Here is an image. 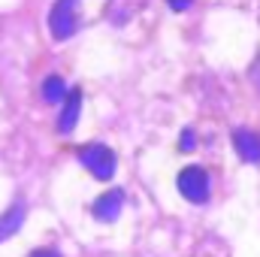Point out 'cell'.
Segmentation results:
<instances>
[{
    "label": "cell",
    "mask_w": 260,
    "mask_h": 257,
    "mask_svg": "<svg viewBox=\"0 0 260 257\" xmlns=\"http://www.w3.org/2000/svg\"><path fill=\"white\" fill-rule=\"evenodd\" d=\"M79 164L94 176V179H100V182H106V179H112L115 176V167H118V160H115V151L109 148V145H100V142H91V145H82L79 151Z\"/></svg>",
    "instance_id": "obj_1"
},
{
    "label": "cell",
    "mask_w": 260,
    "mask_h": 257,
    "mask_svg": "<svg viewBox=\"0 0 260 257\" xmlns=\"http://www.w3.org/2000/svg\"><path fill=\"white\" fill-rule=\"evenodd\" d=\"M76 6L79 0H55L52 3V12H49V30L55 40H70L79 27V18H76Z\"/></svg>",
    "instance_id": "obj_2"
},
{
    "label": "cell",
    "mask_w": 260,
    "mask_h": 257,
    "mask_svg": "<svg viewBox=\"0 0 260 257\" xmlns=\"http://www.w3.org/2000/svg\"><path fill=\"white\" fill-rule=\"evenodd\" d=\"M176 185H179L182 197L191 200V203H197V206L209 200V173H206L203 167H185V170L179 173Z\"/></svg>",
    "instance_id": "obj_3"
},
{
    "label": "cell",
    "mask_w": 260,
    "mask_h": 257,
    "mask_svg": "<svg viewBox=\"0 0 260 257\" xmlns=\"http://www.w3.org/2000/svg\"><path fill=\"white\" fill-rule=\"evenodd\" d=\"M121 209H124V191H118V188L100 194L94 200V206H91V212H94L97 221H118Z\"/></svg>",
    "instance_id": "obj_4"
},
{
    "label": "cell",
    "mask_w": 260,
    "mask_h": 257,
    "mask_svg": "<svg viewBox=\"0 0 260 257\" xmlns=\"http://www.w3.org/2000/svg\"><path fill=\"white\" fill-rule=\"evenodd\" d=\"M79 112H82V91L79 88H70L61 103V118H58V133L70 136L76 130V121H79Z\"/></svg>",
    "instance_id": "obj_5"
},
{
    "label": "cell",
    "mask_w": 260,
    "mask_h": 257,
    "mask_svg": "<svg viewBox=\"0 0 260 257\" xmlns=\"http://www.w3.org/2000/svg\"><path fill=\"white\" fill-rule=\"evenodd\" d=\"M24 218H27V206H24V200H15V203L0 215V242L9 239V236H15V233L21 230Z\"/></svg>",
    "instance_id": "obj_6"
},
{
    "label": "cell",
    "mask_w": 260,
    "mask_h": 257,
    "mask_svg": "<svg viewBox=\"0 0 260 257\" xmlns=\"http://www.w3.org/2000/svg\"><path fill=\"white\" fill-rule=\"evenodd\" d=\"M233 145H236V154L245 164H260V136H254L251 130L239 127L233 133Z\"/></svg>",
    "instance_id": "obj_7"
},
{
    "label": "cell",
    "mask_w": 260,
    "mask_h": 257,
    "mask_svg": "<svg viewBox=\"0 0 260 257\" xmlns=\"http://www.w3.org/2000/svg\"><path fill=\"white\" fill-rule=\"evenodd\" d=\"M67 91H70V88H67V82L61 76H49V79L43 82V100L52 103V106H61V103H64Z\"/></svg>",
    "instance_id": "obj_8"
},
{
    "label": "cell",
    "mask_w": 260,
    "mask_h": 257,
    "mask_svg": "<svg viewBox=\"0 0 260 257\" xmlns=\"http://www.w3.org/2000/svg\"><path fill=\"white\" fill-rule=\"evenodd\" d=\"M194 130H185V133H182V142H179V148H182V151H191V148H194Z\"/></svg>",
    "instance_id": "obj_9"
},
{
    "label": "cell",
    "mask_w": 260,
    "mask_h": 257,
    "mask_svg": "<svg viewBox=\"0 0 260 257\" xmlns=\"http://www.w3.org/2000/svg\"><path fill=\"white\" fill-rule=\"evenodd\" d=\"M167 3H170V6H173L176 12H185V9H188V6H191L194 0H167Z\"/></svg>",
    "instance_id": "obj_10"
},
{
    "label": "cell",
    "mask_w": 260,
    "mask_h": 257,
    "mask_svg": "<svg viewBox=\"0 0 260 257\" xmlns=\"http://www.w3.org/2000/svg\"><path fill=\"white\" fill-rule=\"evenodd\" d=\"M30 257H61L58 251H52V248H40V251H34Z\"/></svg>",
    "instance_id": "obj_11"
}]
</instances>
